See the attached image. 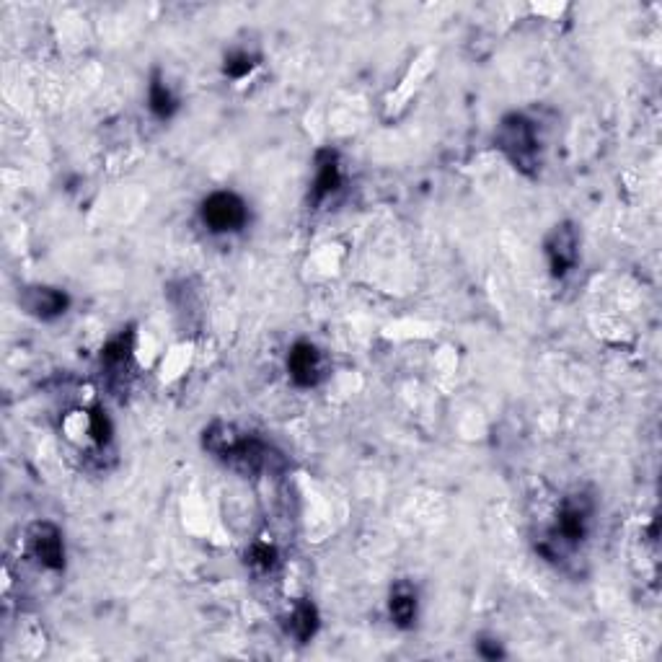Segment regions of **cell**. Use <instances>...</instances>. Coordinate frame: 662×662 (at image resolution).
<instances>
[{
  "instance_id": "cell-1",
  "label": "cell",
  "mask_w": 662,
  "mask_h": 662,
  "mask_svg": "<svg viewBox=\"0 0 662 662\" xmlns=\"http://www.w3.org/2000/svg\"><path fill=\"white\" fill-rule=\"evenodd\" d=\"M202 448L244 476H259L264 471L280 469L285 463L272 445L251 432L238 430L231 422H213L207 427L202 432Z\"/></svg>"
},
{
  "instance_id": "cell-10",
  "label": "cell",
  "mask_w": 662,
  "mask_h": 662,
  "mask_svg": "<svg viewBox=\"0 0 662 662\" xmlns=\"http://www.w3.org/2000/svg\"><path fill=\"white\" fill-rule=\"evenodd\" d=\"M342 187V166H339L337 153L331 148L316 153V179H313L311 200L313 205L324 202L329 194H334Z\"/></svg>"
},
{
  "instance_id": "cell-3",
  "label": "cell",
  "mask_w": 662,
  "mask_h": 662,
  "mask_svg": "<svg viewBox=\"0 0 662 662\" xmlns=\"http://www.w3.org/2000/svg\"><path fill=\"white\" fill-rule=\"evenodd\" d=\"M593 513V500L585 497V494H569V497H564L559 515H556V525L551 528L546 544H541V554L556 559L562 551L577 549L585 541V536H588Z\"/></svg>"
},
{
  "instance_id": "cell-14",
  "label": "cell",
  "mask_w": 662,
  "mask_h": 662,
  "mask_svg": "<svg viewBox=\"0 0 662 662\" xmlns=\"http://www.w3.org/2000/svg\"><path fill=\"white\" fill-rule=\"evenodd\" d=\"M246 562L257 569V572H272L280 559H277V551L269 544H254L249 549V554H246Z\"/></svg>"
},
{
  "instance_id": "cell-4",
  "label": "cell",
  "mask_w": 662,
  "mask_h": 662,
  "mask_svg": "<svg viewBox=\"0 0 662 662\" xmlns=\"http://www.w3.org/2000/svg\"><path fill=\"white\" fill-rule=\"evenodd\" d=\"M202 223L213 233H236L249 220L246 202L233 192H213L202 202Z\"/></svg>"
},
{
  "instance_id": "cell-9",
  "label": "cell",
  "mask_w": 662,
  "mask_h": 662,
  "mask_svg": "<svg viewBox=\"0 0 662 662\" xmlns=\"http://www.w3.org/2000/svg\"><path fill=\"white\" fill-rule=\"evenodd\" d=\"M132 368V331H119L101 350V370L109 383L125 381L127 370Z\"/></svg>"
},
{
  "instance_id": "cell-12",
  "label": "cell",
  "mask_w": 662,
  "mask_h": 662,
  "mask_svg": "<svg viewBox=\"0 0 662 662\" xmlns=\"http://www.w3.org/2000/svg\"><path fill=\"white\" fill-rule=\"evenodd\" d=\"M319 626H321V621H319V611H316V606H313L311 600H298L288 616V634H293L298 642L306 644L316 637Z\"/></svg>"
},
{
  "instance_id": "cell-13",
  "label": "cell",
  "mask_w": 662,
  "mask_h": 662,
  "mask_svg": "<svg viewBox=\"0 0 662 662\" xmlns=\"http://www.w3.org/2000/svg\"><path fill=\"white\" fill-rule=\"evenodd\" d=\"M148 101H150V112L156 114L158 119H171L174 112L179 109V101L171 94V88L161 81V75H153L148 88Z\"/></svg>"
},
{
  "instance_id": "cell-11",
  "label": "cell",
  "mask_w": 662,
  "mask_h": 662,
  "mask_svg": "<svg viewBox=\"0 0 662 662\" xmlns=\"http://www.w3.org/2000/svg\"><path fill=\"white\" fill-rule=\"evenodd\" d=\"M388 613L399 629H409L417 619V590L409 582H396L388 600Z\"/></svg>"
},
{
  "instance_id": "cell-17",
  "label": "cell",
  "mask_w": 662,
  "mask_h": 662,
  "mask_svg": "<svg viewBox=\"0 0 662 662\" xmlns=\"http://www.w3.org/2000/svg\"><path fill=\"white\" fill-rule=\"evenodd\" d=\"M479 652L487 657V660H497V657L505 655V652L500 650V644H497V642H494L492 647H487V642H479Z\"/></svg>"
},
{
  "instance_id": "cell-15",
  "label": "cell",
  "mask_w": 662,
  "mask_h": 662,
  "mask_svg": "<svg viewBox=\"0 0 662 662\" xmlns=\"http://www.w3.org/2000/svg\"><path fill=\"white\" fill-rule=\"evenodd\" d=\"M254 65H257V57L249 55L246 50H236L225 57V75L228 78H244L254 70Z\"/></svg>"
},
{
  "instance_id": "cell-2",
  "label": "cell",
  "mask_w": 662,
  "mask_h": 662,
  "mask_svg": "<svg viewBox=\"0 0 662 662\" xmlns=\"http://www.w3.org/2000/svg\"><path fill=\"white\" fill-rule=\"evenodd\" d=\"M494 143L520 174L533 176L541 169V138L531 117L518 112L502 117L494 132Z\"/></svg>"
},
{
  "instance_id": "cell-5",
  "label": "cell",
  "mask_w": 662,
  "mask_h": 662,
  "mask_svg": "<svg viewBox=\"0 0 662 662\" xmlns=\"http://www.w3.org/2000/svg\"><path fill=\"white\" fill-rule=\"evenodd\" d=\"M544 254L554 277H564L569 269H575L577 259H580V233H577L575 223L567 220V223L554 225V231L546 236Z\"/></svg>"
},
{
  "instance_id": "cell-7",
  "label": "cell",
  "mask_w": 662,
  "mask_h": 662,
  "mask_svg": "<svg viewBox=\"0 0 662 662\" xmlns=\"http://www.w3.org/2000/svg\"><path fill=\"white\" fill-rule=\"evenodd\" d=\"M326 357L324 352L311 342H298L288 355L290 381L298 388H316L326 378Z\"/></svg>"
},
{
  "instance_id": "cell-6",
  "label": "cell",
  "mask_w": 662,
  "mask_h": 662,
  "mask_svg": "<svg viewBox=\"0 0 662 662\" xmlns=\"http://www.w3.org/2000/svg\"><path fill=\"white\" fill-rule=\"evenodd\" d=\"M26 544L32 556L42 564L44 569H52V572H60L65 569V546H63V533L50 520H39L29 528L26 533Z\"/></svg>"
},
{
  "instance_id": "cell-16",
  "label": "cell",
  "mask_w": 662,
  "mask_h": 662,
  "mask_svg": "<svg viewBox=\"0 0 662 662\" xmlns=\"http://www.w3.org/2000/svg\"><path fill=\"white\" fill-rule=\"evenodd\" d=\"M88 432L96 440V445H107L112 440V422H109L107 412L94 409V412L88 414Z\"/></svg>"
},
{
  "instance_id": "cell-8",
  "label": "cell",
  "mask_w": 662,
  "mask_h": 662,
  "mask_svg": "<svg viewBox=\"0 0 662 662\" xmlns=\"http://www.w3.org/2000/svg\"><path fill=\"white\" fill-rule=\"evenodd\" d=\"M19 303L26 313H32L42 321H52L63 316L70 308V298L65 290L50 288V285H32L24 288L19 295Z\"/></svg>"
}]
</instances>
